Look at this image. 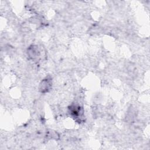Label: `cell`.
<instances>
[{"label": "cell", "instance_id": "1", "mask_svg": "<svg viewBox=\"0 0 150 150\" xmlns=\"http://www.w3.org/2000/svg\"><path fill=\"white\" fill-rule=\"evenodd\" d=\"M51 86H52V82L50 79H44L40 84L39 90L42 93L47 92L50 90Z\"/></svg>", "mask_w": 150, "mask_h": 150}, {"label": "cell", "instance_id": "2", "mask_svg": "<svg viewBox=\"0 0 150 150\" xmlns=\"http://www.w3.org/2000/svg\"><path fill=\"white\" fill-rule=\"evenodd\" d=\"M39 53V51L38 50V48L36 46H32V47H30L28 50V54L30 57L32 59H35L38 57Z\"/></svg>", "mask_w": 150, "mask_h": 150}]
</instances>
